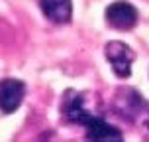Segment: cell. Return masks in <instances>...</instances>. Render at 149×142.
Returning a JSON list of instances; mask_svg holds the SVG:
<instances>
[{"instance_id":"1","label":"cell","mask_w":149,"mask_h":142,"mask_svg":"<svg viewBox=\"0 0 149 142\" xmlns=\"http://www.w3.org/2000/svg\"><path fill=\"white\" fill-rule=\"evenodd\" d=\"M106 57L110 61L114 73L118 77H130L132 63H134V52L122 42H110L106 45Z\"/></svg>"},{"instance_id":"2","label":"cell","mask_w":149,"mask_h":142,"mask_svg":"<svg viewBox=\"0 0 149 142\" xmlns=\"http://www.w3.org/2000/svg\"><path fill=\"white\" fill-rule=\"evenodd\" d=\"M106 22L116 30H132L137 24V10L127 2H114L106 10Z\"/></svg>"},{"instance_id":"3","label":"cell","mask_w":149,"mask_h":142,"mask_svg":"<svg viewBox=\"0 0 149 142\" xmlns=\"http://www.w3.org/2000/svg\"><path fill=\"white\" fill-rule=\"evenodd\" d=\"M26 87L18 79H4L0 81V111L2 112H14L22 105Z\"/></svg>"},{"instance_id":"4","label":"cell","mask_w":149,"mask_h":142,"mask_svg":"<svg viewBox=\"0 0 149 142\" xmlns=\"http://www.w3.org/2000/svg\"><path fill=\"white\" fill-rule=\"evenodd\" d=\"M86 101H88L86 95L69 91V95L65 97V103H63V112H65L67 120H71V122H79V124H84L86 120H90L92 117H96V114H92V112L88 111Z\"/></svg>"},{"instance_id":"5","label":"cell","mask_w":149,"mask_h":142,"mask_svg":"<svg viewBox=\"0 0 149 142\" xmlns=\"http://www.w3.org/2000/svg\"><path fill=\"white\" fill-rule=\"evenodd\" d=\"M39 8L45 14V18H49L55 24L69 22L71 14H73L71 0H39Z\"/></svg>"},{"instance_id":"6","label":"cell","mask_w":149,"mask_h":142,"mask_svg":"<svg viewBox=\"0 0 149 142\" xmlns=\"http://www.w3.org/2000/svg\"><path fill=\"white\" fill-rule=\"evenodd\" d=\"M84 128H86V136L92 138V140H120L122 138V132L118 128L106 124L104 120L98 119V117H92L90 120H86Z\"/></svg>"}]
</instances>
